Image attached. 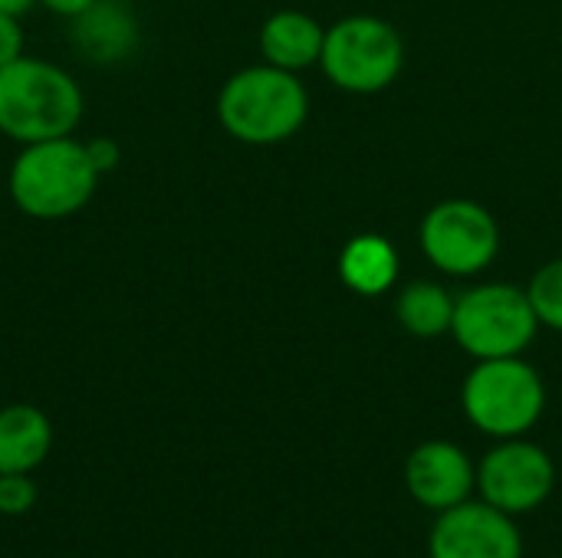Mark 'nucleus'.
Segmentation results:
<instances>
[{
	"label": "nucleus",
	"instance_id": "f257e3e1",
	"mask_svg": "<svg viewBox=\"0 0 562 558\" xmlns=\"http://www.w3.org/2000/svg\"><path fill=\"white\" fill-rule=\"evenodd\" d=\"M86 99L56 62L20 56L0 69V135L16 145L66 138L79 128Z\"/></svg>",
	"mask_w": 562,
	"mask_h": 558
},
{
	"label": "nucleus",
	"instance_id": "f03ea898",
	"mask_svg": "<svg viewBox=\"0 0 562 558\" xmlns=\"http://www.w3.org/2000/svg\"><path fill=\"white\" fill-rule=\"evenodd\" d=\"M310 115V92L296 72L260 62L234 72L217 92L221 128L244 145H280L293 138Z\"/></svg>",
	"mask_w": 562,
	"mask_h": 558
},
{
	"label": "nucleus",
	"instance_id": "7ed1b4c3",
	"mask_svg": "<svg viewBox=\"0 0 562 558\" xmlns=\"http://www.w3.org/2000/svg\"><path fill=\"white\" fill-rule=\"evenodd\" d=\"M99 178L86 141L66 135L20 145L7 174V191L20 214L33 220H66L92 201Z\"/></svg>",
	"mask_w": 562,
	"mask_h": 558
},
{
	"label": "nucleus",
	"instance_id": "20e7f679",
	"mask_svg": "<svg viewBox=\"0 0 562 558\" xmlns=\"http://www.w3.org/2000/svg\"><path fill=\"white\" fill-rule=\"evenodd\" d=\"M461 408L487 437H524L547 411V385L524 355L484 358L464 378Z\"/></svg>",
	"mask_w": 562,
	"mask_h": 558
},
{
	"label": "nucleus",
	"instance_id": "39448f33",
	"mask_svg": "<svg viewBox=\"0 0 562 558\" xmlns=\"http://www.w3.org/2000/svg\"><path fill=\"white\" fill-rule=\"evenodd\" d=\"M319 66L336 89L372 95L389 89L402 76L405 39L382 16L372 13L342 16L326 30Z\"/></svg>",
	"mask_w": 562,
	"mask_h": 558
},
{
	"label": "nucleus",
	"instance_id": "423d86ee",
	"mask_svg": "<svg viewBox=\"0 0 562 558\" xmlns=\"http://www.w3.org/2000/svg\"><path fill=\"white\" fill-rule=\"evenodd\" d=\"M540 319L527 289L510 283H484L458 296L451 335L458 345L484 362V358H514L524 355L537 339Z\"/></svg>",
	"mask_w": 562,
	"mask_h": 558
},
{
	"label": "nucleus",
	"instance_id": "0eeeda50",
	"mask_svg": "<svg viewBox=\"0 0 562 558\" xmlns=\"http://www.w3.org/2000/svg\"><path fill=\"white\" fill-rule=\"evenodd\" d=\"M422 250L448 276H477L501 253V227L494 214L468 197L435 204L418 230Z\"/></svg>",
	"mask_w": 562,
	"mask_h": 558
},
{
	"label": "nucleus",
	"instance_id": "6e6552de",
	"mask_svg": "<svg viewBox=\"0 0 562 558\" xmlns=\"http://www.w3.org/2000/svg\"><path fill=\"white\" fill-rule=\"evenodd\" d=\"M553 487H557L553 457L533 441L507 437L497 447H491L477 464L481 500L507 516H520L543 506Z\"/></svg>",
	"mask_w": 562,
	"mask_h": 558
},
{
	"label": "nucleus",
	"instance_id": "1a4fd4ad",
	"mask_svg": "<svg viewBox=\"0 0 562 558\" xmlns=\"http://www.w3.org/2000/svg\"><path fill=\"white\" fill-rule=\"evenodd\" d=\"M428 558H524V536L514 516L484 500H464L438 513Z\"/></svg>",
	"mask_w": 562,
	"mask_h": 558
},
{
	"label": "nucleus",
	"instance_id": "9d476101",
	"mask_svg": "<svg viewBox=\"0 0 562 558\" xmlns=\"http://www.w3.org/2000/svg\"><path fill=\"white\" fill-rule=\"evenodd\" d=\"M405 490L418 506L445 513L471 500L477 490V464L451 441H425L405 460Z\"/></svg>",
	"mask_w": 562,
	"mask_h": 558
},
{
	"label": "nucleus",
	"instance_id": "9b49d317",
	"mask_svg": "<svg viewBox=\"0 0 562 558\" xmlns=\"http://www.w3.org/2000/svg\"><path fill=\"white\" fill-rule=\"evenodd\" d=\"M72 43L89 62H122L138 46V16L125 0H95L72 20Z\"/></svg>",
	"mask_w": 562,
	"mask_h": 558
},
{
	"label": "nucleus",
	"instance_id": "f8f14e48",
	"mask_svg": "<svg viewBox=\"0 0 562 558\" xmlns=\"http://www.w3.org/2000/svg\"><path fill=\"white\" fill-rule=\"evenodd\" d=\"M257 43H260L263 62L300 72L319 62L326 30L319 26V20H313L303 10H277L263 20Z\"/></svg>",
	"mask_w": 562,
	"mask_h": 558
},
{
	"label": "nucleus",
	"instance_id": "ddd939ff",
	"mask_svg": "<svg viewBox=\"0 0 562 558\" xmlns=\"http://www.w3.org/2000/svg\"><path fill=\"white\" fill-rule=\"evenodd\" d=\"M53 447V424L33 405L0 411V474H33Z\"/></svg>",
	"mask_w": 562,
	"mask_h": 558
},
{
	"label": "nucleus",
	"instance_id": "4468645a",
	"mask_svg": "<svg viewBox=\"0 0 562 558\" xmlns=\"http://www.w3.org/2000/svg\"><path fill=\"white\" fill-rule=\"evenodd\" d=\"M339 276L359 296L389 293L398 280V253L382 234H359L339 253Z\"/></svg>",
	"mask_w": 562,
	"mask_h": 558
},
{
	"label": "nucleus",
	"instance_id": "2eb2a0df",
	"mask_svg": "<svg viewBox=\"0 0 562 558\" xmlns=\"http://www.w3.org/2000/svg\"><path fill=\"white\" fill-rule=\"evenodd\" d=\"M454 296L431 280H415L408 283L398 299H395V319L405 332L415 339H438L451 332L454 322Z\"/></svg>",
	"mask_w": 562,
	"mask_h": 558
},
{
	"label": "nucleus",
	"instance_id": "dca6fc26",
	"mask_svg": "<svg viewBox=\"0 0 562 558\" xmlns=\"http://www.w3.org/2000/svg\"><path fill=\"white\" fill-rule=\"evenodd\" d=\"M527 296L533 303L540 326L562 332V257L537 270V276L527 286Z\"/></svg>",
	"mask_w": 562,
	"mask_h": 558
},
{
	"label": "nucleus",
	"instance_id": "f3484780",
	"mask_svg": "<svg viewBox=\"0 0 562 558\" xmlns=\"http://www.w3.org/2000/svg\"><path fill=\"white\" fill-rule=\"evenodd\" d=\"M36 503V483L30 474H0V516H23Z\"/></svg>",
	"mask_w": 562,
	"mask_h": 558
},
{
	"label": "nucleus",
	"instance_id": "a211bd4d",
	"mask_svg": "<svg viewBox=\"0 0 562 558\" xmlns=\"http://www.w3.org/2000/svg\"><path fill=\"white\" fill-rule=\"evenodd\" d=\"M23 56V30H20V16L0 13V69L16 62Z\"/></svg>",
	"mask_w": 562,
	"mask_h": 558
},
{
	"label": "nucleus",
	"instance_id": "6ab92c4d",
	"mask_svg": "<svg viewBox=\"0 0 562 558\" xmlns=\"http://www.w3.org/2000/svg\"><path fill=\"white\" fill-rule=\"evenodd\" d=\"M86 151H89V161L95 164L99 174L115 171L119 161H122V145H119L115 138H109V135H99V138L86 141Z\"/></svg>",
	"mask_w": 562,
	"mask_h": 558
},
{
	"label": "nucleus",
	"instance_id": "aec40b11",
	"mask_svg": "<svg viewBox=\"0 0 562 558\" xmlns=\"http://www.w3.org/2000/svg\"><path fill=\"white\" fill-rule=\"evenodd\" d=\"M36 3H43L49 13H56V16H66V20H76L82 10H89L95 0H36Z\"/></svg>",
	"mask_w": 562,
	"mask_h": 558
},
{
	"label": "nucleus",
	"instance_id": "412c9836",
	"mask_svg": "<svg viewBox=\"0 0 562 558\" xmlns=\"http://www.w3.org/2000/svg\"><path fill=\"white\" fill-rule=\"evenodd\" d=\"M36 0H0V13H10V16H23L33 10Z\"/></svg>",
	"mask_w": 562,
	"mask_h": 558
}]
</instances>
